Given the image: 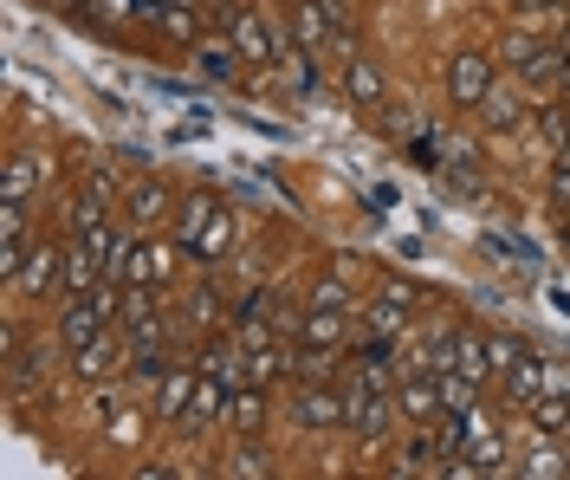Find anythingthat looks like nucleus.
<instances>
[{"instance_id": "1", "label": "nucleus", "mask_w": 570, "mask_h": 480, "mask_svg": "<svg viewBox=\"0 0 570 480\" xmlns=\"http://www.w3.org/2000/svg\"><path fill=\"white\" fill-rule=\"evenodd\" d=\"M240 241V215L220 202V195H181L176 208V247L181 259H202V266H220Z\"/></svg>"}, {"instance_id": "2", "label": "nucleus", "mask_w": 570, "mask_h": 480, "mask_svg": "<svg viewBox=\"0 0 570 480\" xmlns=\"http://www.w3.org/2000/svg\"><path fill=\"white\" fill-rule=\"evenodd\" d=\"M395 422H402L395 390H370L351 370V376H344V435H356V448H383L395 435Z\"/></svg>"}, {"instance_id": "3", "label": "nucleus", "mask_w": 570, "mask_h": 480, "mask_svg": "<svg viewBox=\"0 0 570 480\" xmlns=\"http://www.w3.org/2000/svg\"><path fill=\"white\" fill-rule=\"evenodd\" d=\"M292 422H298V435H331V429H344V383H337V376H305V383L292 390Z\"/></svg>"}, {"instance_id": "4", "label": "nucleus", "mask_w": 570, "mask_h": 480, "mask_svg": "<svg viewBox=\"0 0 570 480\" xmlns=\"http://www.w3.org/2000/svg\"><path fill=\"white\" fill-rule=\"evenodd\" d=\"M441 85H448V105H454V111H480V105H487V91L499 85V72H493V59H487V52H473V46H466V52L448 59V78H441Z\"/></svg>"}, {"instance_id": "5", "label": "nucleus", "mask_w": 570, "mask_h": 480, "mask_svg": "<svg viewBox=\"0 0 570 480\" xmlns=\"http://www.w3.org/2000/svg\"><path fill=\"white\" fill-rule=\"evenodd\" d=\"M351 344H356L351 312L305 305V319H298V351H318V357H351Z\"/></svg>"}, {"instance_id": "6", "label": "nucleus", "mask_w": 570, "mask_h": 480, "mask_svg": "<svg viewBox=\"0 0 570 480\" xmlns=\"http://www.w3.org/2000/svg\"><path fill=\"white\" fill-rule=\"evenodd\" d=\"M227 396H234V383H227V376H214V370L202 364L195 396H188V415H181L176 429H181V435H208V429H220V422H227Z\"/></svg>"}, {"instance_id": "7", "label": "nucleus", "mask_w": 570, "mask_h": 480, "mask_svg": "<svg viewBox=\"0 0 570 480\" xmlns=\"http://www.w3.org/2000/svg\"><path fill=\"white\" fill-rule=\"evenodd\" d=\"M499 383H505V403L519 409V415H532V409L551 396V357H538V351H519V357H512V370H505Z\"/></svg>"}, {"instance_id": "8", "label": "nucleus", "mask_w": 570, "mask_h": 480, "mask_svg": "<svg viewBox=\"0 0 570 480\" xmlns=\"http://www.w3.org/2000/svg\"><path fill=\"white\" fill-rule=\"evenodd\" d=\"M409 325H415V293L409 286H383V293L363 305V319H356V332H376V337H409Z\"/></svg>"}, {"instance_id": "9", "label": "nucleus", "mask_w": 570, "mask_h": 480, "mask_svg": "<svg viewBox=\"0 0 570 480\" xmlns=\"http://www.w3.org/2000/svg\"><path fill=\"white\" fill-rule=\"evenodd\" d=\"M13 293H20V298L66 293V247H59V241H33V254H27V266H20Z\"/></svg>"}, {"instance_id": "10", "label": "nucleus", "mask_w": 570, "mask_h": 480, "mask_svg": "<svg viewBox=\"0 0 570 480\" xmlns=\"http://www.w3.org/2000/svg\"><path fill=\"white\" fill-rule=\"evenodd\" d=\"M227 46H234L247 66H279V59H285L279 33H273L259 13H227Z\"/></svg>"}, {"instance_id": "11", "label": "nucleus", "mask_w": 570, "mask_h": 480, "mask_svg": "<svg viewBox=\"0 0 570 480\" xmlns=\"http://www.w3.org/2000/svg\"><path fill=\"white\" fill-rule=\"evenodd\" d=\"M466 468L473 474H512V448H505V429H499L493 415L466 422Z\"/></svg>"}, {"instance_id": "12", "label": "nucleus", "mask_w": 570, "mask_h": 480, "mask_svg": "<svg viewBox=\"0 0 570 480\" xmlns=\"http://www.w3.org/2000/svg\"><path fill=\"white\" fill-rule=\"evenodd\" d=\"M33 254V222H27V202H0V280L13 286L20 266Z\"/></svg>"}, {"instance_id": "13", "label": "nucleus", "mask_w": 570, "mask_h": 480, "mask_svg": "<svg viewBox=\"0 0 570 480\" xmlns=\"http://www.w3.org/2000/svg\"><path fill=\"white\" fill-rule=\"evenodd\" d=\"M195 376H202L195 364H169V370H163V376L149 383V415L176 429L181 415H188V396H195Z\"/></svg>"}, {"instance_id": "14", "label": "nucleus", "mask_w": 570, "mask_h": 480, "mask_svg": "<svg viewBox=\"0 0 570 480\" xmlns=\"http://www.w3.org/2000/svg\"><path fill=\"white\" fill-rule=\"evenodd\" d=\"M395 409H402V422H441V376L434 370H402Z\"/></svg>"}, {"instance_id": "15", "label": "nucleus", "mask_w": 570, "mask_h": 480, "mask_svg": "<svg viewBox=\"0 0 570 480\" xmlns=\"http://www.w3.org/2000/svg\"><path fill=\"white\" fill-rule=\"evenodd\" d=\"M52 370V351H46V337H20V325H7V383L13 390H27Z\"/></svg>"}, {"instance_id": "16", "label": "nucleus", "mask_w": 570, "mask_h": 480, "mask_svg": "<svg viewBox=\"0 0 570 480\" xmlns=\"http://www.w3.org/2000/svg\"><path fill=\"white\" fill-rule=\"evenodd\" d=\"M181 202L169 195V183H137L130 195H124V222L137 227V234H149V227H163L169 215H176Z\"/></svg>"}, {"instance_id": "17", "label": "nucleus", "mask_w": 570, "mask_h": 480, "mask_svg": "<svg viewBox=\"0 0 570 480\" xmlns=\"http://www.w3.org/2000/svg\"><path fill=\"white\" fill-rule=\"evenodd\" d=\"M273 422V390L266 383H240L234 396H227V429L234 435H259Z\"/></svg>"}, {"instance_id": "18", "label": "nucleus", "mask_w": 570, "mask_h": 480, "mask_svg": "<svg viewBox=\"0 0 570 480\" xmlns=\"http://www.w3.org/2000/svg\"><path fill=\"white\" fill-rule=\"evenodd\" d=\"M39 183H46V163H39L33 149H13L7 169H0V202H33Z\"/></svg>"}, {"instance_id": "19", "label": "nucleus", "mask_w": 570, "mask_h": 480, "mask_svg": "<svg viewBox=\"0 0 570 480\" xmlns=\"http://www.w3.org/2000/svg\"><path fill=\"white\" fill-rule=\"evenodd\" d=\"M480 124H487L493 137L519 130V124H525V91H519V85H493V91H487V105H480Z\"/></svg>"}, {"instance_id": "20", "label": "nucleus", "mask_w": 570, "mask_h": 480, "mask_svg": "<svg viewBox=\"0 0 570 480\" xmlns=\"http://www.w3.org/2000/svg\"><path fill=\"white\" fill-rule=\"evenodd\" d=\"M454 370H461V376H473V383L487 390V383L499 376V370H493V351H487V337L454 332Z\"/></svg>"}, {"instance_id": "21", "label": "nucleus", "mask_w": 570, "mask_h": 480, "mask_svg": "<svg viewBox=\"0 0 570 480\" xmlns=\"http://www.w3.org/2000/svg\"><path fill=\"white\" fill-rule=\"evenodd\" d=\"M344 98H351L356 111H376V105H383V72H376L370 59H351V66H344Z\"/></svg>"}, {"instance_id": "22", "label": "nucleus", "mask_w": 570, "mask_h": 480, "mask_svg": "<svg viewBox=\"0 0 570 480\" xmlns=\"http://www.w3.org/2000/svg\"><path fill=\"white\" fill-rule=\"evenodd\" d=\"M512 474H532V480H558V474H570V454L558 448V435H544V442L525 454V461H512Z\"/></svg>"}, {"instance_id": "23", "label": "nucleus", "mask_w": 570, "mask_h": 480, "mask_svg": "<svg viewBox=\"0 0 570 480\" xmlns=\"http://www.w3.org/2000/svg\"><path fill=\"white\" fill-rule=\"evenodd\" d=\"M544 46H551V39L538 33V27H519V33H505V46H499V59H505L512 72H532L538 59H544Z\"/></svg>"}, {"instance_id": "24", "label": "nucleus", "mask_w": 570, "mask_h": 480, "mask_svg": "<svg viewBox=\"0 0 570 480\" xmlns=\"http://www.w3.org/2000/svg\"><path fill=\"white\" fill-rule=\"evenodd\" d=\"M220 474H234V480H247V474H273V448L259 442V435H240L234 461H220Z\"/></svg>"}, {"instance_id": "25", "label": "nucleus", "mask_w": 570, "mask_h": 480, "mask_svg": "<svg viewBox=\"0 0 570 480\" xmlns=\"http://www.w3.org/2000/svg\"><path fill=\"white\" fill-rule=\"evenodd\" d=\"M305 305H324V312H356V286L344 280V266H337V273H324L318 286L305 293Z\"/></svg>"}, {"instance_id": "26", "label": "nucleus", "mask_w": 570, "mask_h": 480, "mask_svg": "<svg viewBox=\"0 0 570 480\" xmlns=\"http://www.w3.org/2000/svg\"><path fill=\"white\" fill-rule=\"evenodd\" d=\"M512 13H519L525 27H551V33H558L570 20V0H512Z\"/></svg>"}, {"instance_id": "27", "label": "nucleus", "mask_w": 570, "mask_h": 480, "mask_svg": "<svg viewBox=\"0 0 570 480\" xmlns=\"http://www.w3.org/2000/svg\"><path fill=\"white\" fill-rule=\"evenodd\" d=\"M532 422L544 429V435H558V442H570V396H564V390H551V396H544V403L532 409Z\"/></svg>"}, {"instance_id": "28", "label": "nucleus", "mask_w": 570, "mask_h": 480, "mask_svg": "<svg viewBox=\"0 0 570 480\" xmlns=\"http://www.w3.org/2000/svg\"><path fill=\"white\" fill-rule=\"evenodd\" d=\"M234 66H247V59H240L234 46H220V39H208V46L195 52V72L202 78H234Z\"/></svg>"}, {"instance_id": "29", "label": "nucleus", "mask_w": 570, "mask_h": 480, "mask_svg": "<svg viewBox=\"0 0 570 480\" xmlns=\"http://www.w3.org/2000/svg\"><path fill=\"white\" fill-rule=\"evenodd\" d=\"M487 351H493V370L505 376V370H512V357H519L525 344H519V337H487Z\"/></svg>"}, {"instance_id": "30", "label": "nucleus", "mask_w": 570, "mask_h": 480, "mask_svg": "<svg viewBox=\"0 0 570 480\" xmlns=\"http://www.w3.org/2000/svg\"><path fill=\"white\" fill-rule=\"evenodd\" d=\"M163 7H169V0H130V13H137V20H156Z\"/></svg>"}, {"instance_id": "31", "label": "nucleus", "mask_w": 570, "mask_h": 480, "mask_svg": "<svg viewBox=\"0 0 570 480\" xmlns=\"http://www.w3.org/2000/svg\"><path fill=\"white\" fill-rule=\"evenodd\" d=\"M551 46H558V52H564V59H570V20H564V27H558V33H551Z\"/></svg>"}, {"instance_id": "32", "label": "nucleus", "mask_w": 570, "mask_h": 480, "mask_svg": "<svg viewBox=\"0 0 570 480\" xmlns=\"http://www.w3.org/2000/svg\"><path fill=\"white\" fill-rule=\"evenodd\" d=\"M176 7H195V13H202V7H208V0H176Z\"/></svg>"}]
</instances>
